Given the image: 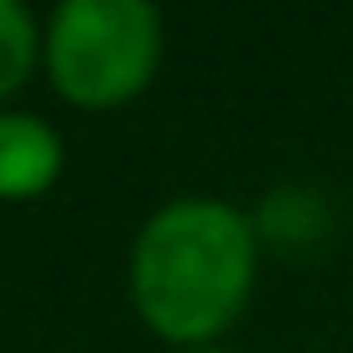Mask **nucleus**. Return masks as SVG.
Listing matches in <instances>:
<instances>
[{"label":"nucleus","mask_w":353,"mask_h":353,"mask_svg":"<svg viewBox=\"0 0 353 353\" xmlns=\"http://www.w3.org/2000/svg\"><path fill=\"white\" fill-rule=\"evenodd\" d=\"M37 52H42V32H37L32 11L21 0H0V99H11L32 78Z\"/></svg>","instance_id":"nucleus-4"},{"label":"nucleus","mask_w":353,"mask_h":353,"mask_svg":"<svg viewBox=\"0 0 353 353\" xmlns=\"http://www.w3.org/2000/svg\"><path fill=\"white\" fill-rule=\"evenodd\" d=\"M254 286V229L223 198H172L141 223L130 296L166 343L208 348L244 312Z\"/></svg>","instance_id":"nucleus-1"},{"label":"nucleus","mask_w":353,"mask_h":353,"mask_svg":"<svg viewBox=\"0 0 353 353\" xmlns=\"http://www.w3.org/2000/svg\"><path fill=\"white\" fill-rule=\"evenodd\" d=\"M63 172V135L26 110H0V198H37Z\"/></svg>","instance_id":"nucleus-3"},{"label":"nucleus","mask_w":353,"mask_h":353,"mask_svg":"<svg viewBox=\"0 0 353 353\" xmlns=\"http://www.w3.org/2000/svg\"><path fill=\"white\" fill-rule=\"evenodd\" d=\"M182 353H229V348H182Z\"/></svg>","instance_id":"nucleus-6"},{"label":"nucleus","mask_w":353,"mask_h":353,"mask_svg":"<svg viewBox=\"0 0 353 353\" xmlns=\"http://www.w3.org/2000/svg\"><path fill=\"white\" fill-rule=\"evenodd\" d=\"M42 63L68 104H125L161 63V16L145 0H63L42 26Z\"/></svg>","instance_id":"nucleus-2"},{"label":"nucleus","mask_w":353,"mask_h":353,"mask_svg":"<svg viewBox=\"0 0 353 353\" xmlns=\"http://www.w3.org/2000/svg\"><path fill=\"white\" fill-rule=\"evenodd\" d=\"M265 229L286 244H307L322 229V203L312 192H270L265 198Z\"/></svg>","instance_id":"nucleus-5"}]
</instances>
